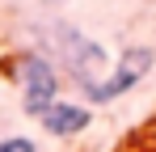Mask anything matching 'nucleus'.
I'll return each mask as SVG.
<instances>
[{
    "label": "nucleus",
    "mask_w": 156,
    "mask_h": 152,
    "mask_svg": "<svg viewBox=\"0 0 156 152\" xmlns=\"http://www.w3.org/2000/svg\"><path fill=\"white\" fill-rule=\"evenodd\" d=\"M13 80L21 89V110H26L30 118H42L59 101V68L42 51H21L13 59Z\"/></svg>",
    "instance_id": "f03ea898"
},
{
    "label": "nucleus",
    "mask_w": 156,
    "mask_h": 152,
    "mask_svg": "<svg viewBox=\"0 0 156 152\" xmlns=\"http://www.w3.org/2000/svg\"><path fill=\"white\" fill-rule=\"evenodd\" d=\"M42 55L51 59L59 72H68L80 89L89 93L93 85H101L105 72H110V55L97 38H89L84 30L68 21H55V25H42Z\"/></svg>",
    "instance_id": "f257e3e1"
},
{
    "label": "nucleus",
    "mask_w": 156,
    "mask_h": 152,
    "mask_svg": "<svg viewBox=\"0 0 156 152\" xmlns=\"http://www.w3.org/2000/svg\"><path fill=\"white\" fill-rule=\"evenodd\" d=\"M0 152H38V144L30 135H4L0 139Z\"/></svg>",
    "instance_id": "39448f33"
},
{
    "label": "nucleus",
    "mask_w": 156,
    "mask_h": 152,
    "mask_svg": "<svg viewBox=\"0 0 156 152\" xmlns=\"http://www.w3.org/2000/svg\"><path fill=\"white\" fill-rule=\"evenodd\" d=\"M42 123V131H51L55 139H72V135H80V131H89V123H93V114H89V106H80V101H68V97H59L38 118Z\"/></svg>",
    "instance_id": "20e7f679"
},
{
    "label": "nucleus",
    "mask_w": 156,
    "mask_h": 152,
    "mask_svg": "<svg viewBox=\"0 0 156 152\" xmlns=\"http://www.w3.org/2000/svg\"><path fill=\"white\" fill-rule=\"evenodd\" d=\"M152 63H156V51H152V47H127L118 59H114V63H110L105 80H101V85H93L84 97L93 101V106H105V101L127 97V93H135V89L148 80Z\"/></svg>",
    "instance_id": "7ed1b4c3"
},
{
    "label": "nucleus",
    "mask_w": 156,
    "mask_h": 152,
    "mask_svg": "<svg viewBox=\"0 0 156 152\" xmlns=\"http://www.w3.org/2000/svg\"><path fill=\"white\" fill-rule=\"evenodd\" d=\"M148 131H152V139H156V118H152V123H148Z\"/></svg>",
    "instance_id": "423d86ee"
}]
</instances>
